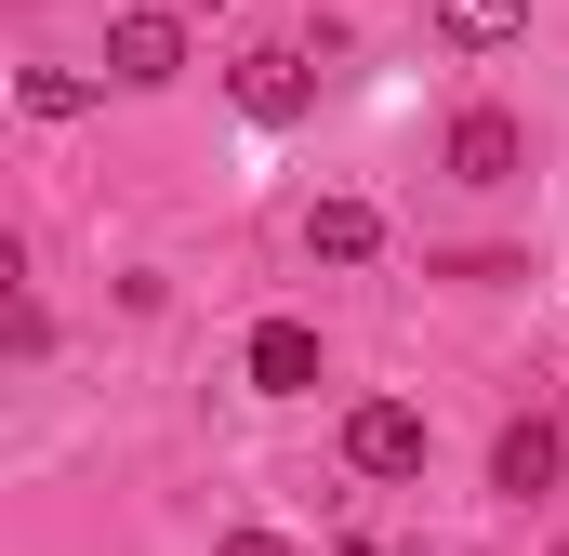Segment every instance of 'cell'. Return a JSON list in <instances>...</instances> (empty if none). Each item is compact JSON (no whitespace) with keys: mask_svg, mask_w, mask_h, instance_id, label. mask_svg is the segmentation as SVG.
Listing matches in <instances>:
<instances>
[{"mask_svg":"<svg viewBox=\"0 0 569 556\" xmlns=\"http://www.w3.org/2000/svg\"><path fill=\"white\" fill-rule=\"evenodd\" d=\"M345 464L358 477H425V411L411 398H358L345 411Z\"/></svg>","mask_w":569,"mask_h":556,"instance_id":"cell-1","label":"cell"},{"mask_svg":"<svg viewBox=\"0 0 569 556\" xmlns=\"http://www.w3.org/2000/svg\"><path fill=\"white\" fill-rule=\"evenodd\" d=\"M239 371H252V398H318V331L305 318H252V345H239Z\"/></svg>","mask_w":569,"mask_h":556,"instance_id":"cell-2","label":"cell"},{"mask_svg":"<svg viewBox=\"0 0 569 556\" xmlns=\"http://www.w3.org/2000/svg\"><path fill=\"white\" fill-rule=\"evenodd\" d=\"M557 464H569L557 411H530V424H503V437H490V490H503V504H543V490H557Z\"/></svg>","mask_w":569,"mask_h":556,"instance_id":"cell-3","label":"cell"},{"mask_svg":"<svg viewBox=\"0 0 569 556\" xmlns=\"http://www.w3.org/2000/svg\"><path fill=\"white\" fill-rule=\"evenodd\" d=\"M107 80H120V93L186 80V27H172V13H120V27H107Z\"/></svg>","mask_w":569,"mask_h":556,"instance_id":"cell-4","label":"cell"},{"mask_svg":"<svg viewBox=\"0 0 569 556\" xmlns=\"http://www.w3.org/2000/svg\"><path fill=\"white\" fill-rule=\"evenodd\" d=\"M517 159H530V133L503 107H463L450 120V186H517Z\"/></svg>","mask_w":569,"mask_h":556,"instance_id":"cell-5","label":"cell"},{"mask_svg":"<svg viewBox=\"0 0 569 556\" xmlns=\"http://www.w3.org/2000/svg\"><path fill=\"white\" fill-rule=\"evenodd\" d=\"M305 93H318V67H305V53H279V40H266V53H239V107H252V120H305Z\"/></svg>","mask_w":569,"mask_h":556,"instance_id":"cell-6","label":"cell"},{"mask_svg":"<svg viewBox=\"0 0 569 556\" xmlns=\"http://www.w3.org/2000/svg\"><path fill=\"white\" fill-rule=\"evenodd\" d=\"M305 252H318V266H371V252H385V212H371V199H318V212H305Z\"/></svg>","mask_w":569,"mask_h":556,"instance_id":"cell-7","label":"cell"},{"mask_svg":"<svg viewBox=\"0 0 569 556\" xmlns=\"http://www.w3.org/2000/svg\"><path fill=\"white\" fill-rule=\"evenodd\" d=\"M530 27V0H437V40L450 53H490V40H517Z\"/></svg>","mask_w":569,"mask_h":556,"instance_id":"cell-8","label":"cell"},{"mask_svg":"<svg viewBox=\"0 0 569 556\" xmlns=\"http://www.w3.org/2000/svg\"><path fill=\"white\" fill-rule=\"evenodd\" d=\"M80 107H93L80 67H27V120H80Z\"/></svg>","mask_w":569,"mask_h":556,"instance_id":"cell-9","label":"cell"},{"mask_svg":"<svg viewBox=\"0 0 569 556\" xmlns=\"http://www.w3.org/2000/svg\"><path fill=\"white\" fill-rule=\"evenodd\" d=\"M212 556H291V544H279V530H226Z\"/></svg>","mask_w":569,"mask_h":556,"instance_id":"cell-10","label":"cell"},{"mask_svg":"<svg viewBox=\"0 0 569 556\" xmlns=\"http://www.w3.org/2000/svg\"><path fill=\"white\" fill-rule=\"evenodd\" d=\"M557 556H569V544H557Z\"/></svg>","mask_w":569,"mask_h":556,"instance_id":"cell-11","label":"cell"}]
</instances>
